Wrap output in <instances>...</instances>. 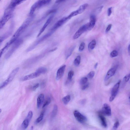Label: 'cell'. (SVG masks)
Masks as SVG:
<instances>
[{"label":"cell","mask_w":130,"mask_h":130,"mask_svg":"<svg viewBox=\"0 0 130 130\" xmlns=\"http://www.w3.org/2000/svg\"><path fill=\"white\" fill-rule=\"evenodd\" d=\"M78 14L77 10H76L71 13L70 15L68 16V17L70 19L72 17L76 16Z\"/></svg>","instance_id":"obj_35"},{"label":"cell","mask_w":130,"mask_h":130,"mask_svg":"<svg viewBox=\"0 0 130 130\" xmlns=\"http://www.w3.org/2000/svg\"><path fill=\"white\" fill-rule=\"evenodd\" d=\"M86 102V100H82L81 102V104H84Z\"/></svg>","instance_id":"obj_46"},{"label":"cell","mask_w":130,"mask_h":130,"mask_svg":"<svg viewBox=\"0 0 130 130\" xmlns=\"http://www.w3.org/2000/svg\"><path fill=\"white\" fill-rule=\"evenodd\" d=\"M53 18V16H50L48 19L47 20L46 22V23L44 24V26L41 29L40 31H39L37 36V37H39L43 32L44 31L47 27H48V25L51 22Z\"/></svg>","instance_id":"obj_16"},{"label":"cell","mask_w":130,"mask_h":130,"mask_svg":"<svg viewBox=\"0 0 130 130\" xmlns=\"http://www.w3.org/2000/svg\"><path fill=\"white\" fill-rule=\"evenodd\" d=\"M96 45V41L95 39H93L88 45V48L90 50H93L95 48Z\"/></svg>","instance_id":"obj_23"},{"label":"cell","mask_w":130,"mask_h":130,"mask_svg":"<svg viewBox=\"0 0 130 130\" xmlns=\"http://www.w3.org/2000/svg\"><path fill=\"white\" fill-rule=\"evenodd\" d=\"M118 53L117 51L113 50L110 54V56L112 58L116 57L118 55Z\"/></svg>","instance_id":"obj_33"},{"label":"cell","mask_w":130,"mask_h":130,"mask_svg":"<svg viewBox=\"0 0 130 130\" xmlns=\"http://www.w3.org/2000/svg\"><path fill=\"white\" fill-rule=\"evenodd\" d=\"M57 106L56 105H55L54 106L51 114V117L52 118H54L56 117L57 114Z\"/></svg>","instance_id":"obj_27"},{"label":"cell","mask_w":130,"mask_h":130,"mask_svg":"<svg viewBox=\"0 0 130 130\" xmlns=\"http://www.w3.org/2000/svg\"><path fill=\"white\" fill-rule=\"evenodd\" d=\"M88 81V78L86 77L82 78L80 80V84L81 85H84L86 84Z\"/></svg>","instance_id":"obj_31"},{"label":"cell","mask_w":130,"mask_h":130,"mask_svg":"<svg viewBox=\"0 0 130 130\" xmlns=\"http://www.w3.org/2000/svg\"><path fill=\"white\" fill-rule=\"evenodd\" d=\"M70 95H67L63 98L62 100L64 103L65 105H67L70 102Z\"/></svg>","instance_id":"obj_28"},{"label":"cell","mask_w":130,"mask_h":130,"mask_svg":"<svg viewBox=\"0 0 130 130\" xmlns=\"http://www.w3.org/2000/svg\"></svg>","instance_id":"obj_52"},{"label":"cell","mask_w":130,"mask_h":130,"mask_svg":"<svg viewBox=\"0 0 130 130\" xmlns=\"http://www.w3.org/2000/svg\"><path fill=\"white\" fill-rule=\"evenodd\" d=\"M98 65V63H97L95 64V65L94 66V68L95 69H96L97 68V67Z\"/></svg>","instance_id":"obj_48"},{"label":"cell","mask_w":130,"mask_h":130,"mask_svg":"<svg viewBox=\"0 0 130 130\" xmlns=\"http://www.w3.org/2000/svg\"><path fill=\"white\" fill-rule=\"evenodd\" d=\"M2 111V110L1 109H0V113H1Z\"/></svg>","instance_id":"obj_50"},{"label":"cell","mask_w":130,"mask_h":130,"mask_svg":"<svg viewBox=\"0 0 130 130\" xmlns=\"http://www.w3.org/2000/svg\"><path fill=\"white\" fill-rule=\"evenodd\" d=\"M99 117L100 121L101 124L104 128H106L107 126L106 119L101 112L99 114Z\"/></svg>","instance_id":"obj_20"},{"label":"cell","mask_w":130,"mask_h":130,"mask_svg":"<svg viewBox=\"0 0 130 130\" xmlns=\"http://www.w3.org/2000/svg\"><path fill=\"white\" fill-rule=\"evenodd\" d=\"M26 0H12L9 8L13 9Z\"/></svg>","instance_id":"obj_19"},{"label":"cell","mask_w":130,"mask_h":130,"mask_svg":"<svg viewBox=\"0 0 130 130\" xmlns=\"http://www.w3.org/2000/svg\"><path fill=\"white\" fill-rule=\"evenodd\" d=\"M130 79V73L126 75L124 77L123 80L125 82H127L129 81Z\"/></svg>","instance_id":"obj_40"},{"label":"cell","mask_w":130,"mask_h":130,"mask_svg":"<svg viewBox=\"0 0 130 130\" xmlns=\"http://www.w3.org/2000/svg\"><path fill=\"white\" fill-rule=\"evenodd\" d=\"M66 66V65H64L60 68L58 70L56 77L57 80H59L63 77Z\"/></svg>","instance_id":"obj_17"},{"label":"cell","mask_w":130,"mask_h":130,"mask_svg":"<svg viewBox=\"0 0 130 130\" xmlns=\"http://www.w3.org/2000/svg\"><path fill=\"white\" fill-rule=\"evenodd\" d=\"M89 86L88 84H85L82 87V89L83 90H84L87 88H88Z\"/></svg>","instance_id":"obj_44"},{"label":"cell","mask_w":130,"mask_h":130,"mask_svg":"<svg viewBox=\"0 0 130 130\" xmlns=\"http://www.w3.org/2000/svg\"><path fill=\"white\" fill-rule=\"evenodd\" d=\"M70 19L68 16L64 17L62 19L59 20L54 25L51 30L55 32L57 29L62 26L65 23H66L68 20Z\"/></svg>","instance_id":"obj_10"},{"label":"cell","mask_w":130,"mask_h":130,"mask_svg":"<svg viewBox=\"0 0 130 130\" xmlns=\"http://www.w3.org/2000/svg\"><path fill=\"white\" fill-rule=\"evenodd\" d=\"M47 71V69L44 67H41L38 68L36 70V72L40 74H45Z\"/></svg>","instance_id":"obj_24"},{"label":"cell","mask_w":130,"mask_h":130,"mask_svg":"<svg viewBox=\"0 0 130 130\" xmlns=\"http://www.w3.org/2000/svg\"><path fill=\"white\" fill-rule=\"evenodd\" d=\"M112 8L111 7L108 9L107 11L108 15L109 16H110L111 15L112 13Z\"/></svg>","instance_id":"obj_41"},{"label":"cell","mask_w":130,"mask_h":130,"mask_svg":"<svg viewBox=\"0 0 130 130\" xmlns=\"http://www.w3.org/2000/svg\"><path fill=\"white\" fill-rule=\"evenodd\" d=\"M13 26L11 27L9 30L7 31L5 33L1 36L0 38V45L5 40L8 38L9 36L12 35L13 33Z\"/></svg>","instance_id":"obj_15"},{"label":"cell","mask_w":130,"mask_h":130,"mask_svg":"<svg viewBox=\"0 0 130 130\" xmlns=\"http://www.w3.org/2000/svg\"><path fill=\"white\" fill-rule=\"evenodd\" d=\"M44 111L42 112L36 120L35 123L37 124L41 121L42 120L43 118H44Z\"/></svg>","instance_id":"obj_29"},{"label":"cell","mask_w":130,"mask_h":130,"mask_svg":"<svg viewBox=\"0 0 130 130\" xmlns=\"http://www.w3.org/2000/svg\"><path fill=\"white\" fill-rule=\"evenodd\" d=\"M32 20L31 18H28L25 20L21 26L14 33L12 38L8 42L10 45H12L13 43L19 39L20 35L27 28Z\"/></svg>","instance_id":"obj_1"},{"label":"cell","mask_w":130,"mask_h":130,"mask_svg":"<svg viewBox=\"0 0 130 130\" xmlns=\"http://www.w3.org/2000/svg\"><path fill=\"white\" fill-rule=\"evenodd\" d=\"M33 116V113L31 111H30L28 114L26 119L30 122Z\"/></svg>","instance_id":"obj_32"},{"label":"cell","mask_w":130,"mask_h":130,"mask_svg":"<svg viewBox=\"0 0 130 130\" xmlns=\"http://www.w3.org/2000/svg\"><path fill=\"white\" fill-rule=\"evenodd\" d=\"M96 21V16L93 15L90 16V22L89 23V27L88 30H91L94 27Z\"/></svg>","instance_id":"obj_18"},{"label":"cell","mask_w":130,"mask_h":130,"mask_svg":"<svg viewBox=\"0 0 130 130\" xmlns=\"http://www.w3.org/2000/svg\"><path fill=\"white\" fill-rule=\"evenodd\" d=\"M48 52H51L50 50L48 51L47 50L40 55L32 58L27 60L24 64V66L26 67L28 66L37 62V61L42 58L43 56H44Z\"/></svg>","instance_id":"obj_6"},{"label":"cell","mask_w":130,"mask_h":130,"mask_svg":"<svg viewBox=\"0 0 130 130\" xmlns=\"http://www.w3.org/2000/svg\"><path fill=\"white\" fill-rule=\"evenodd\" d=\"M101 112L103 114L107 116H110L111 115V107L107 103L104 104Z\"/></svg>","instance_id":"obj_12"},{"label":"cell","mask_w":130,"mask_h":130,"mask_svg":"<svg viewBox=\"0 0 130 130\" xmlns=\"http://www.w3.org/2000/svg\"><path fill=\"white\" fill-rule=\"evenodd\" d=\"M44 95L43 94H41L38 96L37 99V106L39 109L44 102Z\"/></svg>","instance_id":"obj_21"},{"label":"cell","mask_w":130,"mask_h":130,"mask_svg":"<svg viewBox=\"0 0 130 130\" xmlns=\"http://www.w3.org/2000/svg\"><path fill=\"white\" fill-rule=\"evenodd\" d=\"M89 27V23L83 25L76 32L73 36V39H76L79 38L83 33H84V32L87 30H88Z\"/></svg>","instance_id":"obj_7"},{"label":"cell","mask_w":130,"mask_h":130,"mask_svg":"<svg viewBox=\"0 0 130 130\" xmlns=\"http://www.w3.org/2000/svg\"><path fill=\"white\" fill-rule=\"evenodd\" d=\"M85 46V43L84 42H82L81 43L79 48V51L82 52L84 50Z\"/></svg>","instance_id":"obj_37"},{"label":"cell","mask_w":130,"mask_h":130,"mask_svg":"<svg viewBox=\"0 0 130 130\" xmlns=\"http://www.w3.org/2000/svg\"><path fill=\"white\" fill-rule=\"evenodd\" d=\"M118 68V66H116L111 68L108 71L106 74L104 80L107 81L111 77H112L115 74Z\"/></svg>","instance_id":"obj_14"},{"label":"cell","mask_w":130,"mask_h":130,"mask_svg":"<svg viewBox=\"0 0 130 130\" xmlns=\"http://www.w3.org/2000/svg\"><path fill=\"white\" fill-rule=\"evenodd\" d=\"M128 51L129 54L130 55V44L129 45L128 47Z\"/></svg>","instance_id":"obj_47"},{"label":"cell","mask_w":130,"mask_h":130,"mask_svg":"<svg viewBox=\"0 0 130 130\" xmlns=\"http://www.w3.org/2000/svg\"><path fill=\"white\" fill-rule=\"evenodd\" d=\"M66 0H57L56 1V3H58L63 2Z\"/></svg>","instance_id":"obj_45"},{"label":"cell","mask_w":130,"mask_h":130,"mask_svg":"<svg viewBox=\"0 0 130 130\" xmlns=\"http://www.w3.org/2000/svg\"><path fill=\"white\" fill-rule=\"evenodd\" d=\"M39 84H36L34 86L32 87V89L34 91H35L36 89L37 88L39 87Z\"/></svg>","instance_id":"obj_43"},{"label":"cell","mask_w":130,"mask_h":130,"mask_svg":"<svg viewBox=\"0 0 130 130\" xmlns=\"http://www.w3.org/2000/svg\"><path fill=\"white\" fill-rule=\"evenodd\" d=\"M120 123L118 121H117L115 122L113 126V128L114 130L117 129L120 126Z\"/></svg>","instance_id":"obj_39"},{"label":"cell","mask_w":130,"mask_h":130,"mask_svg":"<svg viewBox=\"0 0 130 130\" xmlns=\"http://www.w3.org/2000/svg\"><path fill=\"white\" fill-rule=\"evenodd\" d=\"M81 57L80 56H78L74 61V64L76 66H79L81 62Z\"/></svg>","instance_id":"obj_30"},{"label":"cell","mask_w":130,"mask_h":130,"mask_svg":"<svg viewBox=\"0 0 130 130\" xmlns=\"http://www.w3.org/2000/svg\"><path fill=\"white\" fill-rule=\"evenodd\" d=\"M74 114L76 120L81 124L84 123L87 121V118L77 110H75L74 111Z\"/></svg>","instance_id":"obj_9"},{"label":"cell","mask_w":130,"mask_h":130,"mask_svg":"<svg viewBox=\"0 0 130 130\" xmlns=\"http://www.w3.org/2000/svg\"><path fill=\"white\" fill-rule=\"evenodd\" d=\"M129 102H130V96L129 97Z\"/></svg>","instance_id":"obj_51"},{"label":"cell","mask_w":130,"mask_h":130,"mask_svg":"<svg viewBox=\"0 0 130 130\" xmlns=\"http://www.w3.org/2000/svg\"><path fill=\"white\" fill-rule=\"evenodd\" d=\"M12 9L8 8L6 9L3 16L0 22V28H3L5 25L11 18L12 14L11 13Z\"/></svg>","instance_id":"obj_5"},{"label":"cell","mask_w":130,"mask_h":130,"mask_svg":"<svg viewBox=\"0 0 130 130\" xmlns=\"http://www.w3.org/2000/svg\"><path fill=\"white\" fill-rule=\"evenodd\" d=\"M95 74V72L94 71H92L90 72L88 75V77L89 79H92Z\"/></svg>","instance_id":"obj_38"},{"label":"cell","mask_w":130,"mask_h":130,"mask_svg":"<svg viewBox=\"0 0 130 130\" xmlns=\"http://www.w3.org/2000/svg\"><path fill=\"white\" fill-rule=\"evenodd\" d=\"M54 32L51 30L42 37L39 38L32 44L27 50L26 51L29 52L34 49L36 46L42 42L44 41L46 39L49 37Z\"/></svg>","instance_id":"obj_2"},{"label":"cell","mask_w":130,"mask_h":130,"mask_svg":"<svg viewBox=\"0 0 130 130\" xmlns=\"http://www.w3.org/2000/svg\"><path fill=\"white\" fill-rule=\"evenodd\" d=\"M51 1V0H38L31 7L30 12V15L33 14L37 9L48 4Z\"/></svg>","instance_id":"obj_4"},{"label":"cell","mask_w":130,"mask_h":130,"mask_svg":"<svg viewBox=\"0 0 130 130\" xmlns=\"http://www.w3.org/2000/svg\"><path fill=\"white\" fill-rule=\"evenodd\" d=\"M75 48V46H72L68 49L66 55V59H67L71 55Z\"/></svg>","instance_id":"obj_25"},{"label":"cell","mask_w":130,"mask_h":130,"mask_svg":"<svg viewBox=\"0 0 130 130\" xmlns=\"http://www.w3.org/2000/svg\"><path fill=\"white\" fill-rule=\"evenodd\" d=\"M121 82V81L119 80L114 86L112 89L111 95L109 99V101L110 102H112L117 95Z\"/></svg>","instance_id":"obj_8"},{"label":"cell","mask_w":130,"mask_h":130,"mask_svg":"<svg viewBox=\"0 0 130 130\" xmlns=\"http://www.w3.org/2000/svg\"><path fill=\"white\" fill-rule=\"evenodd\" d=\"M51 102V99L50 98H49L46 101L42 106V108H44L46 106L48 105Z\"/></svg>","instance_id":"obj_36"},{"label":"cell","mask_w":130,"mask_h":130,"mask_svg":"<svg viewBox=\"0 0 130 130\" xmlns=\"http://www.w3.org/2000/svg\"><path fill=\"white\" fill-rule=\"evenodd\" d=\"M41 74L36 71L35 73L25 76L21 78L20 80L22 81H27L37 78Z\"/></svg>","instance_id":"obj_13"},{"label":"cell","mask_w":130,"mask_h":130,"mask_svg":"<svg viewBox=\"0 0 130 130\" xmlns=\"http://www.w3.org/2000/svg\"><path fill=\"white\" fill-rule=\"evenodd\" d=\"M74 74V72L73 71H70L68 74V78L69 80H71Z\"/></svg>","instance_id":"obj_34"},{"label":"cell","mask_w":130,"mask_h":130,"mask_svg":"<svg viewBox=\"0 0 130 130\" xmlns=\"http://www.w3.org/2000/svg\"><path fill=\"white\" fill-rule=\"evenodd\" d=\"M88 5L87 3H85L82 5L77 10L78 14H80L84 12L85 10L88 8Z\"/></svg>","instance_id":"obj_22"},{"label":"cell","mask_w":130,"mask_h":130,"mask_svg":"<svg viewBox=\"0 0 130 130\" xmlns=\"http://www.w3.org/2000/svg\"><path fill=\"white\" fill-rule=\"evenodd\" d=\"M33 128H34V127H33V126H32L31 127V129L32 130H33Z\"/></svg>","instance_id":"obj_49"},{"label":"cell","mask_w":130,"mask_h":130,"mask_svg":"<svg viewBox=\"0 0 130 130\" xmlns=\"http://www.w3.org/2000/svg\"><path fill=\"white\" fill-rule=\"evenodd\" d=\"M19 68L17 67L13 70L9 74L8 79L5 81L6 84H8L13 80L19 70Z\"/></svg>","instance_id":"obj_11"},{"label":"cell","mask_w":130,"mask_h":130,"mask_svg":"<svg viewBox=\"0 0 130 130\" xmlns=\"http://www.w3.org/2000/svg\"><path fill=\"white\" fill-rule=\"evenodd\" d=\"M30 122L26 119L23 121L21 125V128L24 130L28 128Z\"/></svg>","instance_id":"obj_26"},{"label":"cell","mask_w":130,"mask_h":130,"mask_svg":"<svg viewBox=\"0 0 130 130\" xmlns=\"http://www.w3.org/2000/svg\"><path fill=\"white\" fill-rule=\"evenodd\" d=\"M23 42V40L20 38L18 39L14 42L13 43L11 48L6 54L5 59L6 60L9 59L15 51L22 44Z\"/></svg>","instance_id":"obj_3"},{"label":"cell","mask_w":130,"mask_h":130,"mask_svg":"<svg viewBox=\"0 0 130 130\" xmlns=\"http://www.w3.org/2000/svg\"><path fill=\"white\" fill-rule=\"evenodd\" d=\"M112 26V25L111 24H110L108 25L106 30V32H109Z\"/></svg>","instance_id":"obj_42"}]
</instances>
